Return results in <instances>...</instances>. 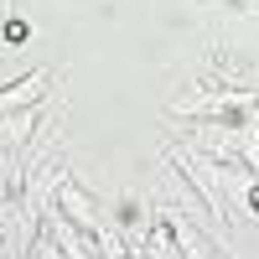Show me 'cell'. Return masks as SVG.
Wrapping results in <instances>:
<instances>
[{
    "label": "cell",
    "instance_id": "obj_1",
    "mask_svg": "<svg viewBox=\"0 0 259 259\" xmlns=\"http://www.w3.org/2000/svg\"><path fill=\"white\" fill-rule=\"evenodd\" d=\"M47 207H57L62 218H68L73 228H83V233H89V239H99V233L109 228V212L99 207V197H94L89 187H78L73 177H62V187L52 192V202H47Z\"/></svg>",
    "mask_w": 259,
    "mask_h": 259
},
{
    "label": "cell",
    "instance_id": "obj_2",
    "mask_svg": "<svg viewBox=\"0 0 259 259\" xmlns=\"http://www.w3.org/2000/svg\"><path fill=\"white\" fill-rule=\"evenodd\" d=\"M254 94H239V89H202V94H187L171 104V114H187V119H239L254 109Z\"/></svg>",
    "mask_w": 259,
    "mask_h": 259
},
{
    "label": "cell",
    "instance_id": "obj_3",
    "mask_svg": "<svg viewBox=\"0 0 259 259\" xmlns=\"http://www.w3.org/2000/svg\"><path fill=\"white\" fill-rule=\"evenodd\" d=\"M156 212H161V218L171 223V233H177V244H182V259H233V249H228L223 239H212L207 228H197V223H192V218H187L182 207L161 202Z\"/></svg>",
    "mask_w": 259,
    "mask_h": 259
},
{
    "label": "cell",
    "instance_id": "obj_4",
    "mask_svg": "<svg viewBox=\"0 0 259 259\" xmlns=\"http://www.w3.org/2000/svg\"><path fill=\"white\" fill-rule=\"evenodd\" d=\"M207 78H212V89H239V94H254V99H259V62H244L239 52L212 47Z\"/></svg>",
    "mask_w": 259,
    "mask_h": 259
},
{
    "label": "cell",
    "instance_id": "obj_5",
    "mask_svg": "<svg viewBox=\"0 0 259 259\" xmlns=\"http://www.w3.org/2000/svg\"><path fill=\"white\" fill-rule=\"evenodd\" d=\"M94 244H99V259H130V233H124V223H114V218H109V228H104Z\"/></svg>",
    "mask_w": 259,
    "mask_h": 259
},
{
    "label": "cell",
    "instance_id": "obj_6",
    "mask_svg": "<svg viewBox=\"0 0 259 259\" xmlns=\"http://www.w3.org/2000/svg\"><path fill=\"white\" fill-rule=\"evenodd\" d=\"M244 207H249V218L259 223V177L249 182V192H244Z\"/></svg>",
    "mask_w": 259,
    "mask_h": 259
},
{
    "label": "cell",
    "instance_id": "obj_7",
    "mask_svg": "<svg viewBox=\"0 0 259 259\" xmlns=\"http://www.w3.org/2000/svg\"><path fill=\"white\" fill-rule=\"evenodd\" d=\"M6 36L11 41H26V21H6Z\"/></svg>",
    "mask_w": 259,
    "mask_h": 259
}]
</instances>
